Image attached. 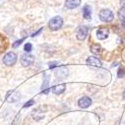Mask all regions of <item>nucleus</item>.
Instances as JSON below:
<instances>
[{
    "instance_id": "nucleus-1",
    "label": "nucleus",
    "mask_w": 125,
    "mask_h": 125,
    "mask_svg": "<svg viewBox=\"0 0 125 125\" xmlns=\"http://www.w3.org/2000/svg\"><path fill=\"white\" fill-rule=\"evenodd\" d=\"M48 26H49L50 30H52V31L59 30L62 26H63V19H62L61 16H55V17L50 19Z\"/></svg>"
},
{
    "instance_id": "nucleus-2",
    "label": "nucleus",
    "mask_w": 125,
    "mask_h": 125,
    "mask_svg": "<svg viewBox=\"0 0 125 125\" xmlns=\"http://www.w3.org/2000/svg\"><path fill=\"white\" fill-rule=\"evenodd\" d=\"M99 18L102 22L109 23L114 19V13L110 9H102L99 13Z\"/></svg>"
},
{
    "instance_id": "nucleus-3",
    "label": "nucleus",
    "mask_w": 125,
    "mask_h": 125,
    "mask_svg": "<svg viewBox=\"0 0 125 125\" xmlns=\"http://www.w3.org/2000/svg\"><path fill=\"white\" fill-rule=\"evenodd\" d=\"M17 61V55L14 52H7L3 57V63L6 66H12L16 63Z\"/></svg>"
},
{
    "instance_id": "nucleus-4",
    "label": "nucleus",
    "mask_w": 125,
    "mask_h": 125,
    "mask_svg": "<svg viewBox=\"0 0 125 125\" xmlns=\"http://www.w3.org/2000/svg\"><path fill=\"white\" fill-rule=\"evenodd\" d=\"M20 99V93L17 90H10L6 94V101L9 103H14L19 101Z\"/></svg>"
},
{
    "instance_id": "nucleus-5",
    "label": "nucleus",
    "mask_w": 125,
    "mask_h": 125,
    "mask_svg": "<svg viewBox=\"0 0 125 125\" xmlns=\"http://www.w3.org/2000/svg\"><path fill=\"white\" fill-rule=\"evenodd\" d=\"M88 35V28L87 26L85 25H82V26H79L77 31H76V37L78 40L82 41V40H84Z\"/></svg>"
},
{
    "instance_id": "nucleus-6",
    "label": "nucleus",
    "mask_w": 125,
    "mask_h": 125,
    "mask_svg": "<svg viewBox=\"0 0 125 125\" xmlns=\"http://www.w3.org/2000/svg\"><path fill=\"white\" fill-rule=\"evenodd\" d=\"M20 62H21L22 66L24 67H28L34 62V56L31 54H24L21 56V59H20Z\"/></svg>"
},
{
    "instance_id": "nucleus-7",
    "label": "nucleus",
    "mask_w": 125,
    "mask_h": 125,
    "mask_svg": "<svg viewBox=\"0 0 125 125\" xmlns=\"http://www.w3.org/2000/svg\"><path fill=\"white\" fill-rule=\"evenodd\" d=\"M86 63L89 66H94V67H101L102 66L101 60L98 57H96V56H90V57H88L87 60H86Z\"/></svg>"
},
{
    "instance_id": "nucleus-8",
    "label": "nucleus",
    "mask_w": 125,
    "mask_h": 125,
    "mask_svg": "<svg viewBox=\"0 0 125 125\" xmlns=\"http://www.w3.org/2000/svg\"><path fill=\"white\" fill-rule=\"evenodd\" d=\"M91 103H92V100L91 98H89L88 96H83L81 97L79 100H78V105L80 108L82 109H85L87 107H89L91 105Z\"/></svg>"
},
{
    "instance_id": "nucleus-9",
    "label": "nucleus",
    "mask_w": 125,
    "mask_h": 125,
    "mask_svg": "<svg viewBox=\"0 0 125 125\" xmlns=\"http://www.w3.org/2000/svg\"><path fill=\"white\" fill-rule=\"evenodd\" d=\"M96 35H97V38L99 40H104V39H106L108 37L109 30L107 28H99L96 31Z\"/></svg>"
},
{
    "instance_id": "nucleus-10",
    "label": "nucleus",
    "mask_w": 125,
    "mask_h": 125,
    "mask_svg": "<svg viewBox=\"0 0 125 125\" xmlns=\"http://www.w3.org/2000/svg\"><path fill=\"white\" fill-rule=\"evenodd\" d=\"M81 3V0H65V7L68 9H74L77 8Z\"/></svg>"
},
{
    "instance_id": "nucleus-11",
    "label": "nucleus",
    "mask_w": 125,
    "mask_h": 125,
    "mask_svg": "<svg viewBox=\"0 0 125 125\" xmlns=\"http://www.w3.org/2000/svg\"><path fill=\"white\" fill-rule=\"evenodd\" d=\"M65 88H66V85L64 84V83L63 84H58V85L53 86V88H52V92L56 95H60L65 91Z\"/></svg>"
},
{
    "instance_id": "nucleus-12",
    "label": "nucleus",
    "mask_w": 125,
    "mask_h": 125,
    "mask_svg": "<svg viewBox=\"0 0 125 125\" xmlns=\"http://www.w3.org/2000/svg\"><path fill=\"white\" fill-rule=\"evenodd\" d=\"M55 75L58 78H64L68 75V69L66 67H61V68H59L58 70L55 71Z\"/></svg>"
},
{
    "instance_id": "nucleus-13",
    "label": "nucleus",
    "mask_w": 125,
    "mask_h": 125,
    "mask_svg": "<svg viewBox=\"0 0 125 125\" xmlns=\"http://www.w3.org/2000/svg\"><path fill=\"white\" fill-rule=\"evenodd\" d=\"M82 12H83V17H84L86 20L91 19V8L89 5H85L83 7Z\"/></svg>"
},
{
    "instance_id": "nucleus-14",
    "label": "nucleus",
    "mask_w": 125,
    "mask_h": 125,
    "mask_svg": "<svg viewBox=\"0 0 125 125\" xmlns=\"http://www.w3.org/2000/svg\"><path fill=\"white\" fill-rule=\"evenodd\" d=\"M48 84H49V76L45 75L44 76V82H43V84H42V91L45 93V94H47V93L49 92V87H48Z\"/></svg>"
},
{
    "instance_id": "nucleus-15",
    "label": "nucleus",
    "mask_w": 125,
    "mask_h": 125,
    "mask_svg": "<svg viewBox=\"0 0 125 125\" xmlns=\"http://www.w3.org/2000/svg\"><path fill=\"white\" fill-rule=\"evenodd\" d=\"M32 117H33L34 120L39 121V120H41V119L44 117V114H43V113H40L38 110H34V111L32 112Z\"/></svg>"
},
{
    "instance_id": "nucleus-16",
    "label": "nucleus",
    "mask_w": 125,
    "mask_h": 125,
    "mask_svg": "<svg viewBox=\"0 0 125 125\" xmlns=\"http://www.w3.org/2000/svg\"><path fill=\"white\" fill-rule=\"evenodd\" d=\"M90 50H91L92 53H94V54H99V53H101L102 48H101V46L98 45V44H93V45L90 47Z\"/></svg>"
},
{
    "instance_id": "nucleus-17",
    "label": "nucleus",
    "mask_w": 125,
    "mask_h": 125,
    "mask_svg": "<svg viewBox=\"0 0 125 125\" xmlns=\"http://www.w3.org/2000/svg\"><path fill=\"white\" fill-rule=\"evenodd\" d=\"M118 16L122 21H125V7H121L118 10Z\"/></svg>"
},
{
    "instance_id": "nucleus-18",
    "label": "nucleus",
    "mask_w": 125,
    "mask_h": 125,
    "mask_svg": "<svg viewBox=\"0 0 125 125\" xmlns=\"http://www.w3.org/2000/svg\"><path fill=\"white\" fill-rule=\"evenodd\" d=\"M31 50H32V44L31 43H26L24 45V51L25 52H30Z\"/></svg>"
},
{
    "instance_id": "nucleus-19",
    "label": "nucleus",
    "mask_w": 125,
    "mask_h": 125,
    "mask_svg": "<svg viewBox=\"0 0 125 125\" xmlns=\"http://www.w3.org/2000/svg\"><path fill=\"white\" fill-rule=\"evenodd\" d=\"M59 66V62H50L49 63V68L50 69H53V68H55V67H58Z\"/></svg>"
},
{
    "instance_id": "nucleus-20",
    "label": "nucleus",
    "mask_w": 125,
    "mask_h": 125,
    "mask_svg": "<svg viewBox=\"0 0 125 125\" xmlns=\"http://www.w3.org/2000/svg\"><path fill=\"white\" fill-rule=\"evenodd\" d=\"M33 104H34V100H29L28 102H26V103L24 104V105H23V107H24V108H27V107L32 106Z\"/></svg>"
},
{
    "instance_id": "nucleus-21",
    "label": "nucleus",
    "mask_w": 125,
    "mask_h": 125,
    "mask_svg": "<svg viewBox=\"0 0 125 125\" xmlns=\"http://www.w3.org/2000/svg\"><path fill=\"white\" fill-rule=\"evenodd\" d=\"M23 40H24V39L22 38V39H20V40L16 41V42H14V43H13V48H17V47H18L20 44H21V43L23 42Z\"/></svg>"
},
{
    "instance_id": "nucleus-22",
    "label": "nucleus",
    "mask_w": 125,
    "mask_h": 125,
    "mask_svg": "<svg viewBox=\"0 0 125 125\" xmlns=\"http://www.w3.org/2000/svg\"><path fill=\"white\" fill-rule=\"evenodd\" d=\"M123 76H124V69H123V68H120V69L118 70V77L121 78V77H123Z\"/></svg>"
},
{
    "instance_id": "nucleus-23",
    "label": "nucleus",
    "mask_w": 125,
    "mask_h": 125,
    "mask_svg": "<svg viewBox=\"0 0 125 125\" xmlns=\"http://www.w3.org/2000/svg\"><path fill=\"white\" fill-rule=\"evenodd\" d=\"M19 118H20V116L18 115L16 118H15V120H14V122L12 123V125H18L19 124Z\"/></svg>"
},
{
    "instance_id": "nucleus-24",
    "label": "nucleus",
    "mask_w": 125,
    "mask_h": 125,
    "mask_svg": "<svg viewBox=\"0 0 125 125\" xmlns=\"http://www.w3.org/2000/svg\"><path fill=\"white\" fill-rule=\"evenodd\" d=\"M41 31H42V28H40V29L37 31L36 33H33V34H32V37H35V36H37L38 34H40V32H41Z\"/></svg>"
},
{
    "instance_id": "nucleus-25",
    "label": "nucleus",
    "mask_w": 125,
    "mask_h": 125,
    "mask_svg": "<svg viewBox=\"0 0 125 125\" xmlns=\"http://www.w3.org/2000/svg\"><path fill=\"white\" fill-rule=\"evenodd\" d=\"M121 5L122 7H125V0H121Z\"/></svg>"
},
{
    "instance_id": "nucleus-26",
    "label": "nucleus",
    "mask_w": 125,
    "mask_h": 125,
    "mask_svg": "<svg viewBox=\"0 0 125 125\" xmlns=\"http://www.w3.org/2000/svg\"><path fill=\"white\" fill-rule=\"evenodd\" d=\"M123 98H124V99H125V90H124V91H123Z\"/></svg>"
}]
</instances>
